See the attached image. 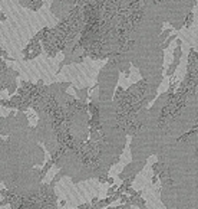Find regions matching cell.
I'll list each match as a JSON object with an SVG mask.
<instances>
[{"label":"cell","mask_w":198,"mask_h":209,"mask_svg":"<svg viewBox=\"0 0 198 209\" xmlns=\"http://www.w3.org/2000/svg\"><path fill=\"white\" fill-rule=\"evenodd\" d=\"M50 166H52V162H47V164H46V166H45V167H43V169H42V172H40V175H42V176H45V175H46V173H47V170L50 169Z\"/></svg>","instance_id":"6da1fadb"}]
</instances>
